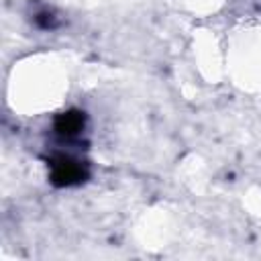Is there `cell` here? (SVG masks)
Listing matches in <instances>:
<instances>
[{
  "label": "cell",
  "mask_w": 261,
  "mask_h": 261,
  "mask_svg": "<svg viewBox=\"0 0 261 261\" xmlns=\"http://www.w3.org/2000/svg\"><path fill=\"white\" fill-rule=\"evenodd\" d=\"M47 167H49V179L57 188H75L90 177L88 161H84L69 149L53 151L47 157Z\"/></svg>",
  "instance_id": "6da1fadb"
},
{
  "label": "cell",
  "mask_w": 261,
  "mask_h": 261,
  "mask_svg": "<svg viewBox=\"0 0 261 261\" xmlns=\"http://www.w3.org/2000/svg\"><path fill=\"white\" fill-rule=\"evenodd\" d=\"M84 130H86V114L82 110L71 108L59 112L53 118V135L61 147H69V149L80 147Z\"/></svg>",
  "instance_id": "7a4b0ae2"
},
{
  "label": "cell",
  "mask_w": 261,
  "mask_h": 261,
  "mask_svg": "<svg viewBox=\"0 0 261 261\" xmlns=\"http://www.w3.org/2000/svg\"><path fill=\"white\" fill-rule=\"evenodd\" d=\"M33 22H35V27H39L41 31H53V29L59 27V18H57L55 12L49 10V8L37 10L35 16H33Z\"/></svg>",
  "instance_id": "3957f363"
}]
</instances>
